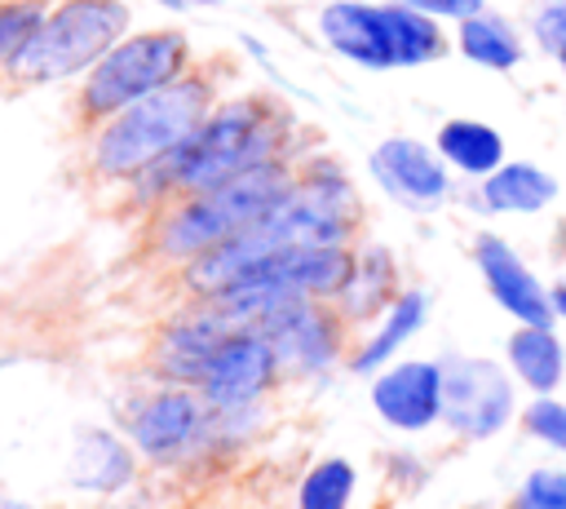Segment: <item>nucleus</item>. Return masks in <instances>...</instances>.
I'll return each instance as SVG.
<instances>
[{
  "label": "nucleus",
  "instance_id": "f257e3e1",
  "mask_svg": "<svg viewBox=\"0 0 566 509\" xmlns=\"http://www.w3.org/2000/svg\"><path fill=\"white\" fill-rule=\"evenodd\" d=\"M345 221H349V204H345L340 186L287 190L265 217H256L226 243L208 248L190 266V283L199 292H226L248 270H256L261 261L287 252V248H332L345 235Z\"/></svg>",
  "mask_w": 566,
  "mask_h": 509
},
{
  "label": "nucleus",
  "instance_id": "f03ea898",
  "mask_svg": "<svg viewBox=\"0 0 566 509\" xmlns=\"http://www.w3.org/2000/svg\"><path fill=\"white\" fill-rule=\"evenodd\" d=\"M203 111V84H164L133 106L102 133L97 142V164L102 173H137L164 155H172L195 128Z\"/></svg>",
  "mask_w": 566,
  "mask_h": 509
},
{
  "label": "nucleus",
  "instance_id": "7ed1b4c3",
  "mask_svg": "<svg viewBox=\"0 0 566 509\" xmlns=\"http://www.w3.org/2000/svg\"><path fill=\"white\" fill-rule=\"evenodd\" d=\"M128 9L115 0H71L57 13L40 18V27L13 49L9 71L18 80H57L88 66L97 53L115 44Z\"/></svg>",
  "mask_w": 566,
  "mask_h": 509
},
{
  "label": "nucleus",
  "instance_id": "20e7f679",
  "mask_svg": "<svg viewBox=\"0 0 566 509\" xmlns=\"http://www.w3.org/2000/svg\"><path fill=\"white\" fill-rule=\"evenodd\" d=\"M283 195H287V177L274 164H252V168L208 186L195 204H186L168 221L164 243H168V252H208V248L226 243L230 235H239L243 226H252L256 217H265Z\"/></svg>",
  "mask_w": 566,
  "mask_h": 509
},
{
  "label": "nucleus",
  "instance_id": "39448f33",
  "mask_svg": "<svg viewBox=\"0 0 566 509\" xmlns=\"http://www.w3.org/2000/svg\"><path fill=\"white\" fill-rule=\"evenodd\" d=\"M186 62V40L177 31H150V35H133L124 44H115L93 80H88V93H84V106L93 115H106V111H124L133 106L137 97L172 84V75L181 71Z\"/></svg>",
  "mask_w": 566,
  "mask_h": 509
},
{
  "label": "nucleus",
  "instance_id": "423d86ee",
  "mask_svg": "<svg viewBox=\"0 0 566 509\" xmlns=\"http://www.w3.org/2000/svg\"><path fill=\"white\" fill-rule=\"evenodd\" d=\"M261 146H265V128L252 102L226 106L221 115H212L203 128H195L177 150H172V177L190 190H208L252 164H261Z\"/></svg>",
  "mask_w": 566,
  "mask_h": 509
},
{
  "label": "nucleus",
  "instance_id": "0eeeda50",
  "mask_svg": "<svg viewBox=\"0 0 566 509\" xmlns=\"http://www.w3.org/2000/svg\"><path fill=\"white\" fill-rule=\"evenodd\" d=\"M513 407V389L500 376V367L482 359H447L442 363V416L460 434H495Z\"/></svg>",
  "mask_w": 566,
  "mask_h": 509
},
{
  "label": "nucleus",
  "instance_id": "6e6552de",
  "mask_svg": "<svg viewBox=\"0 0 566 509\" xmlns=\"http://www.w3.org/2000/svg\"><path fill=\"white\" fill-rule=\"evenodd\" d=\"M270 363H274V345L270 336L261 332H239V336H226L217 345V354L208 359L203 367V385L212 394V403L221 407H234V403H248L261 394L265 376H270Z\"/></svg>",
  "mask_w": 566,
  "mask_h": 509
},
{
  "label": "nucleus",
  "instance_id": "1a4fd4ad",
  "mask_svg": "<svg viewBox=\"0 0 566 509\" xmlns=\"http://www.w3.org/2000/svg\"><path fill=\"white\" fill-rule=\"evenodd\" d=\"M376 412L398 425V429H420L438 416L442 407V367L433 363H402L394 372H385L371 389Z\"/></svg>",
  "mask_w": 566,
  "mask_h": 509
},
{
  "label": "nucleus",
  "instance_id": "9d476101",
  "mask_svg": "<svg viewBox=\"0 0 566 509\" xmlns=\"http://www.w3.org/2000/svg\"><path fill=\"white\" fill-rule=\"evenodd\" d=\"M478 266H482V274H486V283H491V292H495V301L509 310V314H517L522 323H531V328H548V292L526 274V266L513 257V248L509 243H500L495 235H486V239H478Z\"/></svg>",
  "mask_w": 566,
  "mask_h": 509
},
{
  "label": "nucleus",
  "instance_id": "9b49d317",
  "mask_svg": "<svg viewBox=\"0 0 566 509\" xmlns=\"http://www.w3.org/2000/svg\"><path fill=\"white\" fill-rule=\"evenodd\" d=\"M376 177L398 195V199H411V204H433L447 195V173L442 164L411 137H389L380 150H376Z\"/></svg>",
  "mask_w": 566,
  "mask_h": 509
},
{
  "label": "nucleus",
  "instance_id": "f8f14e48",
  "mask_svg": "<svg viewBox=\"0 0 566 509\" xmlns=\"http://www.w3.org/2000/svg\"><path fill=\"white\" fill-rule=\"evenodd\" d=\"M318 27H323V35H327V44L336 53H345V58H354L363 66H394L380 4L376 9L371 4H349V0L327 4L323 18H318Z\"/></svg>",
  "mask_w": 566,
  "mask_h": 509
},
{
  "label": "nucleus",
  "instance_id": "ddd939ff",
  "mask_svg": "<svg viewBox=\"0 0 566 509\" xmlns=\"http://www.w3.org/2000/svg\"><path fill=\"white\" fill-rule=\"evenodd\" d=\"M385 18V40H389V58L394 66H416L442 53V31L433 27V18L416 4H380Z\"/></svg>",
  "mask_w": 566,
  "mask_h": 509
},
{
  "label": "nucleus",
  "instance_id": "4468645a",
  "mask_svg": "<svg viewBox=\"0 0 566 509\" xmlns=\"http://www.w3.org/2000/svg\"><path fill=\"white\" fill-rule=\"evenodd\" d=\"M261 336H270V345L279 354H287L292 363H318L327 354V328L314 310H305L301 301L274 310L265 323H261Z\"/></svg>",
  "mask_w": 566,
  "mask_h": 509
},
{
  "label": "nucleus",
  "instance_id": "2eb2a0df",
  "mask_svg": "<svg viewBox=\"0 0 566 509\" xmlns=\"http://www.w3.org/2000/svg\"><path fill=\"white\" fill-rule=\"evenodd\" d=\"M195 425H199L195 398H186V394H159L142 412V420H137V443L150 456H168V451H177L195 434Z\"/></svg>",
  "mask_w": 566,
  "mask_h": 509
},
{
  "label": "nucleus",
  "instance_id": "dca6fc26",
  "mask_svg": "<svg viewBox=\"0 0 566 509\" xmlns=\"http://www.w3.org/2000/svg\"><path fill=\"white\" fill-rule=\"evenodd\" d=\"M438 150L464 173H491L504 155V142H500L495 128H486L478 120H451L438 133Z\"/></svg>",
  "mask_w": 566,
  "mask_h": 509
},
{
  "label": "nucleus",
  "instance_id": "f3484780",
  "mask_svg": "<svg viewBox=\"0 0 566 509\" xmlns=\"http://www.w3.org/2000/svg\"><path fill=\"white\" fill-rule=\"evenodd\" d=\"M557 195V181L531 164H509L486 181V204L504 212H535Z\"/></svg>",
  "mask_w": 566,
  "mask_h": 509
},
{
  "label": "nucleus",
  "instance_id": "a211bd4d",
  "mask_svg": "<svg viewBox=\"0 0 566 509\" xmlns=\"http://www.w3.org/2000/svg\"><path fill=\"white\" fill-rule=\"evenodd\" d=\"M509 359H513L517 376L531 389H553L557 376H562V345H557V336L548 328H531L526 323V332H517L509 341Z\"/></svg>",
  "mask_w": 566,
  "mask_h": 509
},
{
  "label": "nucleus",
  "instance_id": "6ab92c4d",
  "mask_svg": "<svg viewBox=\"0 0 566 509\" xmlns=\"http://www.w3.org/2000/svg\"><path fill=\"white\" fill-rule=\"evenodd\" d=\"M460 44L473 62L482 66H513L522 58V44H517V31L504 22V18H491V13H469L464 27H460Z\"/></svg>",
  "mask_w": 566,
  "mask_h": 509
},
{
  "label": "nucleus",
  "instance_id": "aec40b11",
  "mask_svg": "<svg viewBox=\"0 0 566 509\" xmlns=\"http://www.w3.org/2000/svg\"><path fill=\"white\" fill-rule=\"evenodd\" d=\"M420 314H424V301H420L416 292H411V297H402V301L394 305L389 323L380 328V336H376V341H371V345H367V350H363V354L354 359V367H358V372H367V367L385 363V359H389V354H394V350H398V345H402V341H407V336L416 332Z\"/></svg>",
  "mask_w": 566,
  "mask_h": 509
},
{
  "label": "nucleus",
  "instance_id": "412c9836",
  "mask_svg": "<svg viewBox=\"0 0 566 509\" xmlns=\"http://www.w3.org/2000/svg\"><path fill=\"white\" fill-rule=\"evenodd\" d=\"M354 491V469L345 460H323L301 482V509H345Z\"/></svg>",
  "mask_w": 566,
  "mask_h": 509
},
{
  "label": "nucleus",
  "instance_id": "4be33fe9",
  "mask_svg": "<svg viewBox=\"0 0 566 509\" xmlns=\"http://www.w3.org/2000/svg\"><path fill=\"white\" fill-rule=\"evenodd\" d=\"M513 509H566V474H562V469H539V474H531Z\"/></svg>",
  "mask_w": 566,
  "mask_h": 509
},
{
  "label": "nucleus",
  "instance_id": "5701e85b",
  "mask_svg": "<svg viewBox=\"0 0 566 509\" xmlns=\"http://www.w3.org/2000/svg\"><path fill=\"white\" fill-rule=\"evenodd\" d=\"M40 27V4H9L0 9V58H13V49Z\"/></svg>",
  "mask_w": 566,
  "mask_h": 509
},
{
  "label": "nucleus",
  "instance_id": "b1692460",
  "mask_svg": "<svg viewBox=\"0 0 566 509\" xmlns=\"http://www.w3.org/2000/svg\"><path fill=\"white\" fill-rule=\"evenodd\" d=\"M526 425H531L539 438H548L553 447L566 451V407H562V403H535V407L526 412Z\"/></svg>",
  "mask_w": 566,
  "mask_h": 509
},
{
  "label": "nucleus",
  "instance_id": "393cba45",
  "mask_svg": "<svg viewBox=\"0 0 566 509\" xmlns=\"http://www.w3.org/2000/svg\"><path fill=\"white\" fill-rule=\"evenodd\" d=\"M535 35H539V44H544L548 53H557L562 66H566V4H548V9L535 18Z\"/></svg>",
  "mask_w": 566,
  "mask_h": 509
},
{
  "label": "nucleus",
  "instance_id": "a878e982",
  "mask_svg": "<svg viewBox=\"0 0 566 509\" xmlns=\"http://www.w3.org/2000/svg\"><path fill=\"white\" fill-rule=\"evenodd\" d=\"M407 4H416L424 13H442V18H469L482 9V0H407Z\"/></svg>",
  "mask_w": 566,
  "mask_h": 509
},
{
  "label": "nucleus",
  "instance_id": "bb28decb",
  "mask_svg": "<svg viewBox=\"0 0 566 509\" xmlns=\"http://www.w3.org/2000/svg\"><path fill=\"white\" fill-rule=\"evenodd\" d=\"M164 4H212V0H164Z\"/></svg>",
  "mask_w": 566,
  "mask_h": 509
},
{
  "label": "nucleus",
  "instance_id": "cd10ccee",
  "mask_svg": "<svg viewBox=\"0 0 566 509\" xmlns=\"http://www.w3.org/2000/svg\"><path fill=\"white\" fill-rule=\"evenodd\" d=\"M557 310H562V314H566V288H562V292H557Z\"/></svg>",
  "mask_w": 566,
  "mask_h": 509
},
{
  "label": "nucleus",
  "instance_id": "c85d7f7f",
  "mask_svg": "<svg viewBox=\"0 0 566 509\" xmlns=\"http://www.w3.org/2000/svg\"><path fill=\"white\" fill-rule=\"evenodd\" d=\"M553 4H566V0H553Z\"/></svg>",
  "mask_w": 566,
  "mask_h": 509
}]
</instances>
